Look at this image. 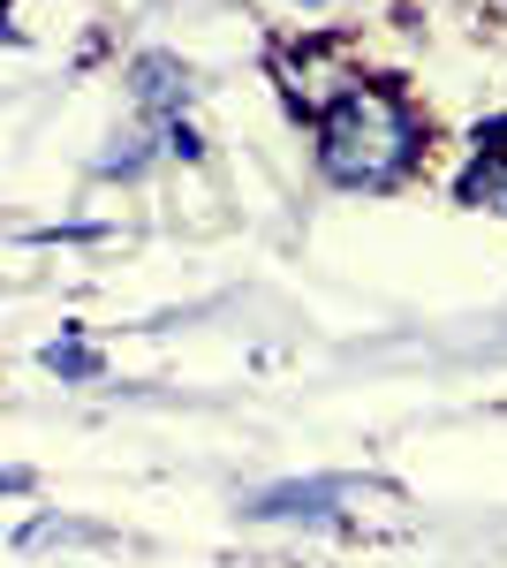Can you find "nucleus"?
<instances>
[{"mask_svg": "<svg viewBox=\"0 0 507 568\" xmlns=\"http://www.w3.org/2000/svg\"><path fill=\"white\" fill-rule=\"evenodd\" d=\"M45 372H61V379H99V349H84V342H53V349H45Z\"/></svg>", "mask_w": 507, "mask_h": 568, "instance_id": "obj_6", "label": "nucleus"}, {"mask_svg": "<svg viewBox=\"0 0 507 568\" xmlns=\"http://www.w3.org/2000/svg\"><path fill=\"white\" fill-rule=\"evenodd\" d=\"M341 493H348V485H341V478H311V485H273V493H257V500H251V516H257V524H334Z\"/></svg>", "mask_w": 507, "mask_h": 568, "instance_id": "obj_4", "label": "nucleus"}, {"mask_svg": "<svg viewBox=\"0 0 507 568\" xmlns=\"http://www.w3.org/2000/svg\"><path fill=\"white\" fill-rule=\"evenodd\" d=\"M281 84H288V99H296L303 114H326V106H334L356 77L341 69L334 45H311V53H303V45H288V53H281Z\"/></svg>", "mask_w": 507, "mask_h": 568, "instance_id": "obj_3", "label": "nucleus"}, {"mask_svg": "<svg viewBox=\"0 0 507 568\" xmlns=\"http://www.w3.org/2000/svg\"><path fill=\"white\" fill-rule=\"evenodd\" d=\"M417 168V114L402 91L386 84H348L318 114V175L341 190H386Z\"/></svg>", "mask_w": 507, "mask_h": 568, "instance_id": "obj_1", "label": "nucleus"}, {"mask_svg": "<svg viewBox=\"0 0 507 568\" xmlns=\"http://www.w3.org/2000/svg\"><path fill=\"white\" fill-rule=\"evenodd\" d=\"M303 8H318V0H303Z\"/></svg>", "mask_w": 507, "mask_h": 568, "instance_id": "obj_9", "label": "nucleus"}, {"mask_svg": "<svg viewBox=\"0 0 507 568\" xmlns=\"http://www.w3.org/2000/svg\"><path fill=\"white\" fill-rule=\"evenodd\" d=\"M190 69L174 61V53H136L129 61V99H136V114L144 122H182V106H190Z\"/></svg>", "mask_w": 507, "mask_h": 568, "instance_id": "obj_2", "label": "nucleus"}, {"mask_svg": "<svg viewBox=\"0 0 507 568\" xmlns=\"http://www.w3.org/2000/svg\"><path fill=\"white\" fill-rule=\"evenodd\" d=\"M31 485V470H0V493H23Z\"/></svg>", "mask_w": 507, "mask_h": 568, "instance_id": "obj_8", "label": "nucleus"}, {"mask_svg": "<svg viewBox=\"0 0 507 568\" xmlns=\"http://www.w3.org/2000/svg\"><path fill=\"white\" fill-rule=\"evenodd\" d=\"M463 205H485V213H507V152H477L463 168Z\"/></svg>", "mask_w": 507, "mask_h": 568, "instance_id": "obj_5", "label": "nucleus"}, {"mask_svg": "<svg viewBox=\"0 0 507 568\" xmlns=\"http://www.w3.org/2000/svg\"><path fill=\"white\" fill-rule=\"evenodd\" d=\"M107 530H91V524H31L23 530V546H99Z\"/></svg>", "mask_w": 507, "mask_h": 568, "instance_id": "obj_7", "label": "nucleus"}]
</instances>
